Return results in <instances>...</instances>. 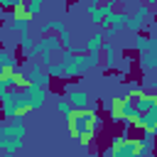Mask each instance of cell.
I'll return each mask as SVG.
<instances>
[{"label": "cell", "mask_w": 157, "mask_h": 157, "mask_svg": "<svg viewBox=\"0 0 157 157\" xmlns=\"http://www.w3.org/2000/svg\"><path fill=\"white\" fill-rule=\"evenodd\" d=\"M66 125H69V132L71 137L81 145V147H88L96 130H101V118L93 108H86V110H71V115L66 118Z\"/></svg>", "instance_id": "6da1fadb"}, {"label": "cell", "mask_w": 157, "mask_h": 157, "mask_svg": "<svg viewBox=\"0 0 157 157\" xmlns=\"http://www.w3.org/2000/svg\"><path fill=\"white\" fill-rule=\"evenodd\" d=\"M152 140H135L128 135H120L113 140V147L105 152V157H145Z\"/></svg>", "instance_id": "7a4b0ae2"}, {"label": "cell", "mask_w": 157, "mask_h": 157, "mask_svg": "<svg viewBox=\"0 0 157 157\" xmlns=\"http://www.w3.org/2000/svg\"><path fill=\"white\" fill-rule=\"evenodd\" d=\"M22 137H25V125L22 123H10L0 128V150L5 155H12L22 150Z\"/></svg>", "instance_id": "3957f363"}, {"label": "cell", "mask_w": 157, "mask_h": 157, "mask_svg": "<svg viewBox=\"0 0 157 157\" xmlns=\"http://www.w3.org/2000/svg\"><path fill=\"white\" fill-rule=\"evenodd\" d=\"M98 64V56H91V54H64L61 56V71L66 76H76V74H83L88 71L91 66Z\"/></svg>", "instance_id": "277c9868"}, {"label": "cell", "mask_w": 157, "mask_h": 157, "mask_svg": "<svg viewBox=\"0 0 157 157\" xmlns=\"http://www.w3.org/2000/svg\"><path fill=\"white\" fill-rule=\"evenodd\" d=\"M110 118L118 123H128V125H135L137 123V118H140V113L135 110V105L130 103V98L128 96H118V98H113L110 101Z\"/></svg>", "instance_id": "5b68a950"}, {"label": "cell", "mask_w": 157, "mask_h": 157, "mask_svg": "<svg viewBox=\"0 0 157 157\" xmlns=\"http://www.w3.org/2000/svg\"><path fill=\"white\" fill-rule=\"evenodd\" d=\"M2 101V115L5 118H25L27 113H32V108H29V103L22 98V93L20 91H10L5 98H0Z\"/></svg>", "instance_id": "8992f818"}, {"label": "cell", "mask_w": 157, "mask_h": 157, "mask_svg": "<svg viewBox=\"0 0 157 157\" xmlns=\"http://www.w3.org/2000/svg\"><path fill=\"white\" fill-rule=\"evenodd\" d=\"M130 98V103L135 105V110L142 115V113H150V110H157V96L155 93H145L142 88H135L130 93H125Z\"/></svg>", "instance_id": "52a82bcc"}, {"label": "cell", "mask_w": 157, "mask_h": 157, "mask_svg": "<svg viewBox=\"0 0 157 157\" xmlns=\"http://www.w3.org/2000/svg\"><path fill=\"white\" fill-rule=\"evenodd\" d=\"M20 93H22V98L29 103V108H32V110H37V108H42V105L47 103V88H39V86H27V88H22Z\"/></svg>", "instance_id": "ba28073f"}, {"label": "cell", "mask_w": 157, "mask_h": 157, "mask_svg": "<svg viewBox=\"0 0 157 157\" xmlns=\"http://www.w3.org/2000/svg\"><path fill=\"white\" fill-rule=\"evenodd\" d=\"M135 125L145 130V137H142V140H152V135H155V130H157V110L142 113V115L137 118V123H135Z\"/></svg>", "instance_id": "9c48e42d"}, {"label": "cell", "mask_w": 157, "mask_h": 157, "mask_svg": "<svg viewBox=\"0 0 157 157\" xmlns=\"http://www.w3.org/2000/svg\"><path fill=\"white\" fill-rule=\"evenodd\" d=\"M74 110H86L88 108V93L86 91H81V88H71V91H66V98H64Z\"/></svg>", "instance_id": "30bf717a"}, {"label": "cell", "mask_w": 157, "mask_h": 157, "mask_svg": "<svg viewBox=\"0 0 157 157\" xmlns=\"http://www.w3.org/2000/svg\"><path fill=\"white\" fill-rule=\"evenodd\" d=\"M25 81H27V86H39V88H47V86H49V76H47V71L39 69L37 64L25 74Z\"/></svg>", "instance_id": "8fae6325"}, {"label": "cell", "mask_w": 157, "mask_h": 157, "mask_svg": "<svg viewBox=\"0 0 157 157\" xmlns=\"http://www.w3.org/2000/svg\"><path fill=\"white\" fill-rule=\"evenodd\" d=\"M145 17H147V5H140V7H137V12H135V15H130V17L125 20V27H128V29H132V32H137V29L145 25Z\"/></svg>", "instance_id": "7c38bea8"}, {"label": "cell", "mask_w": 157, "mask_h": 157, "mask_svg": "<svg viewBox=\"0 0 157 157\" xmlns=\"http://www.w3.org/2000/svg\"><path fill=\"white\" fill-rule=\"evenodd\" d=\"M88 54L91 56H98L101 54V49H103V32H93L91 34V39H88Z\"/></svg>", "instance_id": "4fadbf2b"}, {"label": "cell", "mask_w": 157, "mask_h": 157, "mask_svg": "<svg viewBox=\"0 0 157 157\" xmlns=\"http://www.w3.org/2000/svg\"><path fill=\"white\" fill-rule=\"evenodd\" d=\"M145 69H152L155 66V49H147L145 54H142V61H140Z\"/></svg>", "instance_id": "5bb4252c"}, {"label": "cell", "mask_w": 157, "mask_h": 157, "mask_svg": "<svg viewBox=\"0 0 157 157\" xmlns=\"http://www.w3.org/2000/svg\"><path fill=\"white\" fill-rule=\"evenodd\" d=\"M12 64H15L12 54H10L7 49H0V69H2V66H12Z\"/></svg>", "instance_id": "9a60e30c"}, {"label": "cell", "mask_w": 157, "mask_h": 157, "mask_svg": "<svg viewBox=\"0 0 157 157\" xmlns=\"http://www.w3.org/2000/svg\"><path fill=\"white\" fill-rule=\"evenodd\" d=\"M103 49H105V64L113 66V64H115V49H113L110 44H103Z\"/></svg>", "instance_id": "2e32d148"}, {"label": "cell", "mask_w": 157, "mask_h": 157, "mask_svg": "<svg viewBox=\"0 0 157 157\" xmlns=\"http://www.w3.org/2000/svg\"><path fill=\"white\" fill-rule=\"evenodd\" d=\"M25 10H27V12H29V15L34 17V15H37V12L42 10V0H34V2H29V5H25Z\"/></svg>", "instance_id": "e0dca14e"}, {"label": "cell", "mask_w": 157, "mask_h": 157, "mask_svg": "<svg viewBox=\"0 0 157 157\" xmlns=\"http://www.w3.org/2000/svg\"><path fill=\"white\" fill-rule=\"evenodd\" d=\"M64 71H61V61L59 64H49V69H47V76L52 78V76H61Z\"/></svg>", "instance_id": "ac0fdd59"}, {"label": "cell", "mask_w": 157, "mask_h": 157, "mask_svg": "<svg viewBox=\"0 0 157 157\" xmlns=\"http://www.w3.org/2000/svg\"><path fill=\"white\" fill-rule=\"evenodd\" d=\"M56 108H59V113H61L64 118H69V115H71V110H74V108H71V105H69V103H66L64 98L59 101V105H56Z\"/></svg>", "instance_id": "d6986e66"}, {"label": "cell", "mask_w": 157, "mask_h": 157, "mask_svg": "<svg viewBox=\"0 0 157 157\" xmlns=\"http://www.w3.org/2000/svg\"><path fill=\"white\" fill-rule=\"evenodd\" d=\"M5 157H12V155H5Z\"/></svg>", "instance_id": "ffe728a7"}, {"label": "cell", "mask_w": 157, "mask_h": 157, "mask_svg": "<svg viewBox=\"0 0 157 157\" xmlns=\"http://www.w3.org/2000/svg\"><path fill=\"white\" fill-rule=\"evenodd\" d=\"M0 152H2V150H0Z\"/></svg>", "instance_id": "44dd1931"}]
</instances>
